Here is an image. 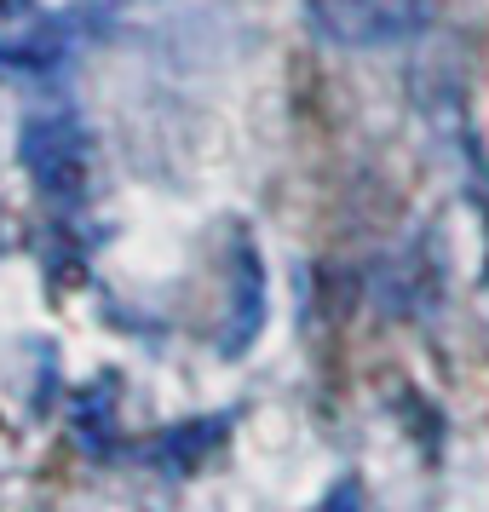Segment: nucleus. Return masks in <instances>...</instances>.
Returning <instances> with one entry per match:
<instances>
[{
    "label": "nucleus",
    "instance_id": "1",
    "mask_svg": "<svg viewBox=\"0 0 489 512\" xmlns=\"http://www.w3.org/2000/svg\"><path fill=\"white\" fill-rule=\"evenodd\" d=\"M305 18L334 47H397L432 24V0H305Z\"/></svg>",
    "mask_w": 489,
    "mask_h": 512
},
{
    "label": "nucleus",
    "instance_id": "2",
    "mask_svg": "<svg viewBox=\"0 0 489 512\" xmlns=\"http://www.w3.org/2000/svg\"><path fill=\"white\" fill-rule=\"evenodd\" d=\"M24 167L47 196H81L87 190V133L70 116L24 121Z\"/></svg>",
    "mask_w": 489,
    "mask_h": 512
},
{
    "label": "nucleus",
    "instance_id": "3",
    "mask_svg": "<svg viewBox=\"0 0 489 512\" xmlns=\"http://www.w3.org/2000/svg\"><path fill=\"white\" fill-rule=\"evenodd\" d=\"M259 323H265V271H259L254 248L242 242L236 248V271H231V323L219 334V351L225 357H242L248 340L259 334Z\"/></svg>",
    "mask_w": 489,
    "mask_h": 512
},
{
    "label": "nucleus",
    "instance_id": "4",
    "mask_svg": "<svg viewBox=\"0 0 489 512\" xmlns=\"http://www.w3.org/2000/svg\"><path fill=\"white\" fill-rule=\"evenodd\" d=\"M219 438H225V420H190V426H173L167 438L150 443V461L167 466V472H185V466L208 461Z\"/></svg>",
    "mask_w": 489,
    "mask_h": 512
},
{
    "label": "nucleus",
    "instance_id": "5",
    "mask_svg": "<svg viewBox=\"0 0 489 512\" xmlns=\"http://www.w3.org/2000/svg\"><path fill=\"white\" fill-rule=\"evenodd\" d=\"M104 392H110V386H98V392H87L81 403H75V426H81V443H87L93 455H104V449H110V432H104L110 403H104Z\"/></svg>",
    "mask_w": 489,
    "mask_h": 512
},
{
    "label": "nucleus",
    "instance_id": "6",
    "mask_svg": "<svg viewBox=\"0 0 489 512\" xmlns=\"http://www.w3.org/2000/svg\"><path fill=\"white\" fill-rule=\"evenodd\" d=\"M317 512H357V484H340V489H334V495H328V501H323Z\"/></svg>",
    "mask_w": 489,
    "mask_h": 512
}]
</instances>
